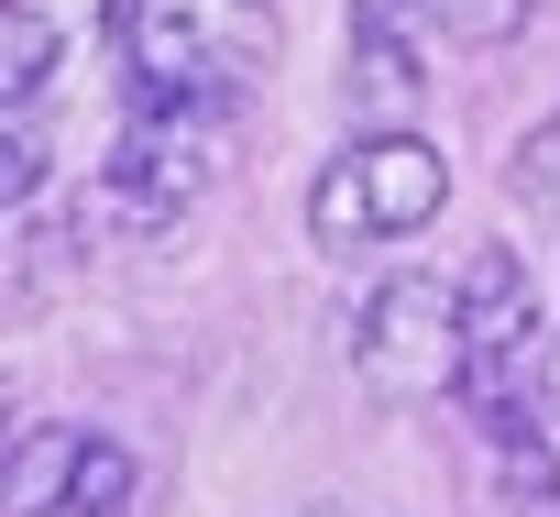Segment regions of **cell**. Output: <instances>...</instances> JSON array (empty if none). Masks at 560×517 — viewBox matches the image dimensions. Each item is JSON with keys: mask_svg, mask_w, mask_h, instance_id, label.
Instances as JSON below:
<instances>
[{"mask_svg": "<svg viewBox=\"0 0 560 517\" xmlns=\"http://www.w3.org/2000/svg\"><path fill=\"white\" fill-rule=\"evenodd\" d=\"M132 100L154 111H231L275 67V0H132Z\"/></svg>", "mask_w": 560, "mask_h": 517, "instance_id": "obj_1", "label": "cell"}, {"mask_svg": "<svg viewBox=\"0 0 560 517\" xmlns=\"http://www.w3.org/2000/svg\"><path fill=\"white\" fill-rule=\"evenodd\" d=\"M352 386H363V397H385V407L472 397L462 287H440V276H385V287L363 298V331H352Z\"/></svg>", "mask_w": 560, "mask_h": 517, "instance_id": "obj_2", "label": "cell"}, {"mask_svg": "<svg viewBox=\"0 0 560 517\" xmlns=\"http://www.w3.org/2000/svg\"><path fill=\"white\" fill-rule=\"evenodd\" d=\"M440 198H451L440 143H418V133H363V143H341V154L319 165V187H308V231H319V253H374V242L429 231Z\"/></svg>", "mask_w": 560, "mask_h": 517, "instance_id": "obj_3", "label": "cell"}, {"mask_svg": "<svg viewBox=\"0 0 560 517\" xmlns=\"http://www.w3.org/2000/svg\"><path fill=\"white\" fill-rule=\"evenodd\" d=\"M220 154H231V111H154V100H132V122L110 143V209L132 231H165V220H187L220 187Z\"/></svg>", "mask_w": 560, "mask_h": 517, "instance_id": "obj_4", "label": "cell"}, {"mask_svg": "<svg viewBox=\"0 0 560 517\" xmlns=\"http://www.w3.org/2000/svg\"><path fill=\"white\" fill-rule=\"evenodd\" d=\"M462 331H472V407H516V364L538 353V287L516 242H483L462 265Z\"/></svg>", "mask_w": 560, "mask_h": 517, "instance_id": "obj_5", "label": "cell"}, {"mask_svg": "<svg viewBox=\"0 0 560 517\" xmlns=\"http://www.w3.org/2000/svg\"><path fill=\"white\" fill-rule=\"evenodd\" d=\"M110 12H132V0H0V100H12V111H45L56 67L89 56Z\"/></svg>", "mask_w": 560, "mask_h": 517, "instance_id": "obj_6", "label": "cell"}, {"mask_svg": "<svg viewBox=\"0 0 560 517\" xmlns=\"http://www.w3.org/2000/svg\"><path fill=\"white\" fill-rule=\"evenodd\" d=\"M483 418V517H560V451L527 429V407H472Z\"/></svg>", "mask_w": 560, "mask_h": 517, "instance_id": "obj_7", "label": "cell"}, {"mask_svg": "<svg viewBox=\"0 0 560 517\" xmlns=\"http://www.w3.org/2000/svg\"><path fill=\"white\" fill-rule=\"evenodd\" d=\"M34 517H132V451H121V440H89L78 473H67Z\"/></svg>", "mask_w": 560, "mask_h": 517, "instance_id": "obj_8", "label": "cell"}, {"mask_svg": "<svg viewBox=\"0 0 560 517\" xmlns=\"http://www.w3.org/2000/svg\"><path fill=\"white\" fill-rule=\"evenodd\" d=\"M418 12H429L440 34H462V45H505V34H527L538 0H418Z\"/></svg>", "mask_w": 560, "mask_h": 517, "instance_id": "obj_9", "label": "cell"}, {"mask_svg": "<svg viewBox=\"0 0 560 517\" xmlns=\"http://www.w3.org/2000/svg\"><path fill=\"white\" fill-rule=\"evenodd\" d=\"M516 198H560V122L538 133V154H516Z\"/></svg>", "mask_w": 560, "mask_h": 517, "instance_id": "obj_10", "label": "cell"}]
</instances>
